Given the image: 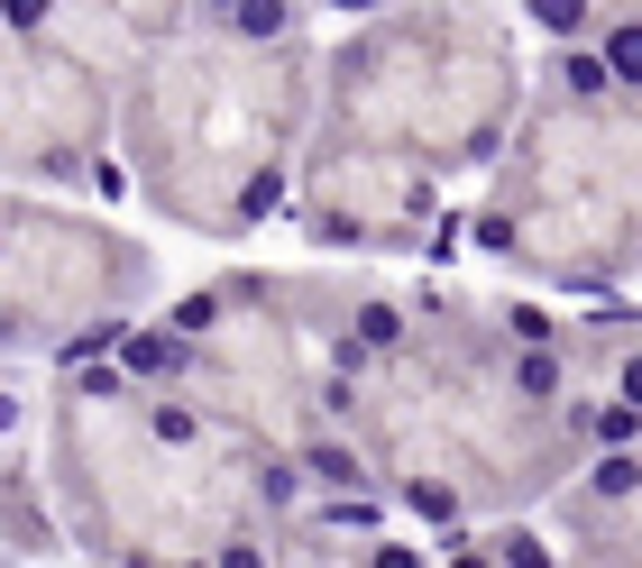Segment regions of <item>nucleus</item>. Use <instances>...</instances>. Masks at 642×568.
Wrapping results in <instances>:
<instances>
[{
	"mask_svg": "<svg viewBox=\"0 0 642 568\" xmlns=\"http://www.w3.org/2000/svg\"><path fill=\"white\" fill-rule=\"evenodd\" d=\"M221 10L239 19V37H257V46H267V37H285V0H221Z\"/></svg>",
	"mask_w": 642,
	"mask_h": 568,
	"instance_id": "1",
	"label": "nucleus"
},
{
	"mask_svg": "<svg viewBox=\"0 0 642 568\" xmlns=\"http://www.w3.org/2000/svg\"><path fill=\"white\" fill-rule=\"evenodd\" d=\"M128 367H138V376H157V367H174V340H128Z\"/></svg>",
	"mask_w": 642,
	"mask_h": 568,
	"instance_id": "2",
	"label": "nucleus"
},
{
	"mask_svg": "<svg viewBox=\"0 0 642 568\" xmlns=\"http://www.w3.org/2000/svg\"><path fill=\"white\" fill-rule=\"evenodd\" d=\"M633 65H642V46H633V29H615V37H606V73H624V83H633Z\"/></svg>",
	"mask_w": 642,
	"mask_h": 568,
	"instance_id": "3",
	"label": "nucleus"
},
{
	"mask_svg": "<svg viewBox=\"0 0 642 568\" xmlns=\"http://www.w3.org/2000/svg\"><path fill=\"white\" fill-rule=\"evenodd\" d=\"M313 477H330V486H358V458H349V450H313Z\"/></svg>",
	"mask_w": 642,
	"mask_h": 568,
	"instance_id": "4",
	"label": "nucleus"
},
{
	"mask_svg": "<svg viewBox=\"0 0 642 568\" xmlns=\"http://www.w3.org/2000/svg\"><path fill=\"white\" fill-rule=\"evenodd\" d=\"M532 19H542V29H578L587 0H532Z\"/></svg>",
	"mask_w": 642,
	"mask_h": 568,
	"instance_id": "5",
	"label": "nucleus"
},
{
	"mask_svg": "<svg viewBox=\"0 0 642 568\" xmlns=\"http://www.w3.org/2000/svg\"><path fill=\"white\" fill-rule=\"evenodd\" d=\"M395 330H404V321L385 313V303H376V313H358V340H368V349H385V340H395Z\"/></svg>",
	"mask_w": 642,
	"mask_h": 568,
	"instance_id": "6",
	"label": "nucleus"
},
{
	"mask_svg": "<svg viewBox=\"0 0 642 568\" xmlns=\"http://www.w3.org/2000/svg\"><path fill=\"white\" fill-rule=\"evenodd\" d=\"M505 559H514V568H551V550H542L532 532H514V541H505Z\"/></svg>",
	"mask_w": 642,
	"mask_h": 568,
	"instance_id": "7",
	"label": "nucleus"
},
{
	"mask_svg": "<svg viewBox=\"0 0 642 568\" xmlns=\"http://www.w3.org/2000/svg\"><path fill=\"white\" fill-rule=\"evenodd\" d=\"M0 10H10L19 29H37V19H46V0H0Z\"/></svg>",
	"mask_w": 642,
	"mask_h": 568,
	"instance_id": "8",
	"label": "nucleus"
}]
</instances>
